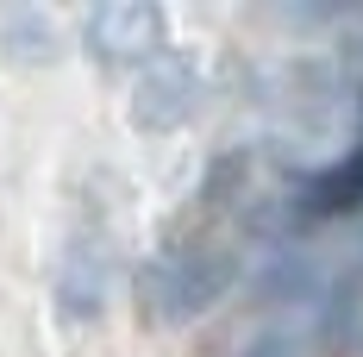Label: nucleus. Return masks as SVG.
<instances>
[{
  "instance_id": "5",
  "label": "nucleus",
  "mask_w": 363,
  "mask_h": 357,
  "mask_svg": "<svg viewBox=\"0 0 363 357\" xmlns=\"http://www.w3.org/2000/svg\"><path fill=\"white\" fill-rule=\"evenodd\" d=\"M245 357H294V345H289V339H257Z\"/></svg>"
},
{
  "instance_id": "1",
  "label": "nucleus",
  "mask_w": 363,
  "mask_h": 357,
  "mask_svg": "<svg viewBox=\"0 0 363 357\" xmlns=\"http://www.w3.org/2000/svg\"><path fill=\"white\" fill-rule=\"evenodd\" d=\"M238 276V257L219 245H169L145 263V307L157 320H201Z\"/></svg>"
},
{
  "instance_id": "4",
  "label": "nucleus",
  "mask_w": 363,
  "mask_h": 357,
  "mask_svg": "<svg viewBox=\"0 0 363 357\" xmlns=\"http://www.w3.org/2000/svg\"><path fill=\"white\" fill-rule=\"evenodd\" d=\"M301 201H307V214H345V207H357L363 201V132L332 170H320V176L301 188Z\"/></svg>"
},
{
  "instance_id": "3",
  "label": "nucleus",
  "mask_w": 363,
  "mask_h": 357,
  "mask_svg": "<svg viewBox=\"0 0 363 357\" xmlns=\"http://www.w3.org/2000/svg\"><path fill=\"white\" fill-rule=\"evenodd\" d=\"M194 107H201V70H194L188 57H157V63L138 75V94H132L138 126L169 132V126H182Z\"/></svg>"
},
{
  "instance_id": "2",
  "label": "nucleus",
  "mask_w": 363,
  "mask_h": 357,
  "mask_svg": "<svg viewBox=\"0 0 363 357\" xmlns=\"http://www.w3.org/2000/svg\"><path fill=\"white\" fill-rule=\"evenodd\" d=\"M163 32H169L163 6H150V0H107V6L88 13V44H94L101 63H138V70H150L163 57Z\"/></svg>"
}]
</instances>
